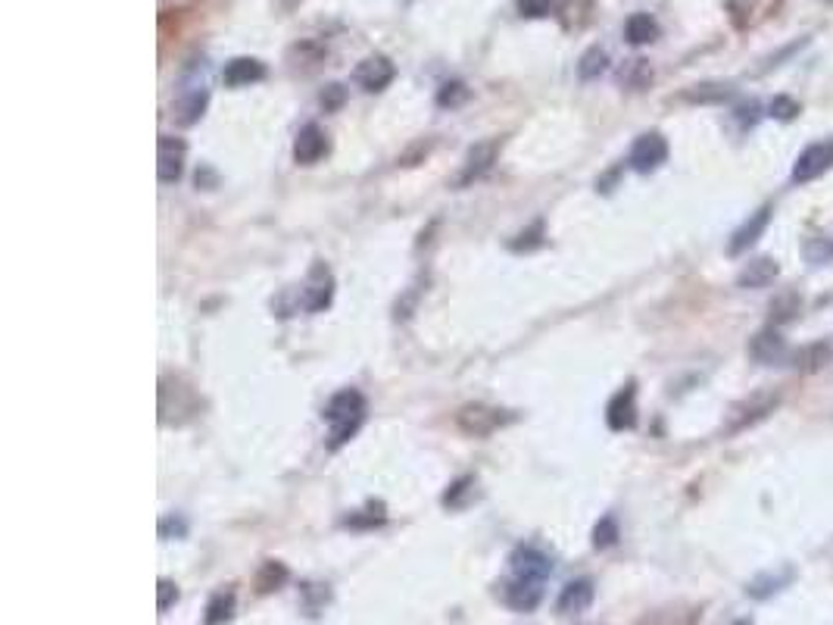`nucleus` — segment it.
I'll return each instance as SVG.
<instances>
[{
    "label": "nucleus",
    "mask_w": 833,
    "mask_h": 625,
    "mask_svg": "<svg viewBox=\"0 0 833 625\" xmlns=\"http://www.w3.org/2000/svg\"><path fill=\"white\" fill-rule=\"evenodd\" d=\"M322 419L328 423V447H343L359 431V425L365 423V398L356 388L341 391L328 400Z\"/></svg>",
    "instance_id": "obj_1"
},
{
    "label": "nucleus",
    "mask_w": 833,
    "mask_h": 625,
    "mask_svg": "<svg viewBox=\"0 0 833 625\" xmlns=\"http://www.w3.org/2000/svg\"><path fill=\"white\" fill-rule=\"evenodd\" d=\"M830 170H833V138H827V141L808 144V147L796 156L793 182H799V185L814 182V178H821Z\"/></svg>",
    "instance_id": "obj_2"
},
{
    "label": "nucleus",
    "mask_w": 833,
    "mask_h": 625,
    "mask_svg": "<svg viewBox=\"0 0 833 625\" xmlns=\"http://www.w3.org/2000/svg\"><path fill=\"white\" fill-rule=\"evenodd\" d=\"M627 160H631L633 172H643V176L646 172H656L668 160V141L659 131H646V135H640L637 141H633Z\"/></svg>",
    "instance_id": "obj_3"
},
{
    "label": "nucleus",
    "mask_w": 833,
    "mask_h": 625,
    "mask_svg": "<svg viewBox=\"0 0 833 625\" xmlns=\"http://www.w3.org/2000/svg\"><path fill=\"white\" fill-rule=\"evenodd\" d=\"M512 416H506L503 410H497V407H484V404H468L459 410L456 423L459 429L466 431V435H475V438H484L491 435V431H497L499 425H506Z\"/></svg>",
    "instance_id": "obj_4"
},
{
    "label": "nucleus",
    "mask_w": 833,
    "mask_h": 625,
    "mask_svg": "<svg viewBox=\"0 0 833 625\" xmlns=\"http://www.w3.org/2000/svg\"><path fill=\"white\" fill-rule=\"evenodd\" d=\"M185 156H188V144L175 135H160V147H156V176L162 185H175L185 172Z\"/></svg>",
    "instance_id": "obj_5"
},
{
    "label": "nucleus",
    "mask_w": 833,
    "mask_h": 625,
    "mask_svg": "<svg viewBox=\"0 0 833 625\" xmlns=\"http://www.w3.org/2000/svg\"><path fill=\"white\" fill-rule=\"evenodd\" d=\"M497 154H499V141H478L475 144V147L466 154V163H462V172H459V178H456L459 188H466V185L484 178L487 172L493 170V163H497Z\"/></svg>",
    "instance_id": "obj_6"
},
{
    "label": "nucleus",
    "mask_w": 833,
    "mask_h": 625,
    "mask_svg": "<svg viewBox=\"0 0 833 625\" xmlns=\"http://www.w3.org/2000/svg\"><path fill=\"white\" fill-rule=\"evenodd\" d=\"M499 594H503L506 606H512V610H518V613H530V610H537L543 600V581L512 575L509 581L499 585Z\"/></svg>",
    "instance_id": "obj_7"
},
{
    "label": "nucleus",
    "mask_w": 833,
    "mask_h": 625,
    "mask_svg": "<svg viewBox=\"0 0 833 625\" xmlns=\"http://www.w3.org/2000/svg\"><path fill=\"white\" fill-rule=\"evenodd\" d=\"M331 297H334V275L325 263H316L303 281V306L310 312H318L331 304Z\"/></svg>",
    "instance_id": "obj_8"
},
{
    "label": "nucleus",
    "mask_w": 833,
    "mask_h": 625,
    "mask_svg": "<svg viewBox=\"0 0 833 625\" xmlns=\"http://www.w3.org/2000/svg\"><path fill=\"white\" fill-rule=\"evenodd\" d=\"M394 75H397V69H394V63H390L388 57H368V59H362L359 66H356V72H353V78H356V85L362 88V91H368V94H378V91H384V88L394 82Z\"/></svg>",
    "instance_id": "obj_9"
},
{
    "label": "nucleus",
    "mask_w": 833,
    "mask_h": 625,
    "mask_svg": "<svg viewBox=\"0 0 833 625\" xmlns=\"http://www.w3.org/2000/svg\"><path fill=\"white\" fill-rule=\"evenodd\" d=\"M509 563H512V575H518V579L546 581V575L553 573V560L543 554L540 547H530V544L515 547L512 557H509Z\"/></svg>",
    "instance_id": "obj_10"
},
{
    "label": "nucleus",
    "mask_w": 833,
    "mask_h": 625,
    "mask_svg": "<svg viewBox=\"0 0 833 625\" xmlns=\"http://www.w3.org/2000/svg\"><path fill=\"white\" fill-rule=\"evenodd\" d=\"M606 423L612 431H625L637 425V384H625V388L609 400L606 407Z\"/></svg>",
    "instance_id": "obj_11"
},
{
    "label": "nucleus",
    "mask_w": 833,
    "mask_h": 625,
    "mask_svg": "<svg viewBox=\"0 0 833 625\" xmlns=\"http://www.w3.org/2000/svg\"><path fill=\"white\" fill-rule=\"evenodd\" d=\"M768 222H771V207L765 203V207H758L756 213L750 216V219L743 222V225L736 228L734 234H730V241H727V254L730 257H740V254H746V250L752 248V244L758 241L765 234V228H768Z\"/></svg>",
    "instance_id": "obj_12"
},
{
    "label": "nucleus",
    "mask_w": 833,
    "mask_h": 625,
    "mask_svg": "<svg viewBox=\"0 0 833 625\" xmlns=\"http://www.w3.org/2000/svg\"><path fill=\"white\" fill-rule=\"evenodd\" d=\"M325 154H328V135H325L316 123L303 125L297 141H294V160H297L300 166H312V163H318Z\"/></svg>",
    "instance_id": "obj_13"
},
{
    "label": "nucleus",
    "mask_w": 833,
    "mask_h": 625,
    "mask_svg": "<svg viewBox=\"0 0 833 625\" xmlns=\"http://www.w3.org/2000/svg\"><path fill=\"white\" fill-rule=\"evenodd\" d=\"M750 357L762 366H777L787 360V341H783V335L777 328H762L758 335H752Z\"/></svg>",
    "instance_id": "obj_14"
},
{
    "label": "nucleus",
    "mask_w": 833,
    "mask_h": 625,
    "mask_svg": "<svg viewBox=\"0 0 833 625\" xmlns=\"http://www.w3.org/2000/svg\"><path fill=\"white\" fill-rule=\"evenodd\" d=\"M222 78H225V85H228V88L256 85V82H263V78H265V66L259 63L256 57H234L232 63L225 66Z\"/></svg>",
    "instance_id": "obj_15"
},
{
    "label": "nucleus",
    "mask_w": 833,
    "mask_h": 625,
    "mask_svg": "<svg viewBox=\"0 0 833 625\" xmlns=\"http://www.w3.org/2000/svg\"><path fill=\"white\" fill-rule=\"evenodd\" d=\"M207 104H209V91L203 85H194V88H188V91L181 94V98L172 104V110H175L172 116L178 119V125H194L197 119L203 116Z\"/></svg>",
    "instance_id": "obj_16"
},
{
    "label": "nucleus",
    "mask_w": 833,
    "mask_h": 625,
    "mask_svg": "<svg viewBox=\"0 0 833 625\" xmlns=\"http://www.w3.org/2000/svg\"><path fill=\"white\" fill-rule=\"evenodd\" d=\"M796 579V569L793 566H783V569H774V573H762L756 575V579L750 581V588H746V594L756 600H768L774 597L777 591H783V588H790Z\"/></svg>",
    "instance_id": "obj_17"
},
{
    "label": "nucleus",
    "mask_w": 833,
    "mask_h": 625,
    "mask_svg": "<svg viewBox=\"0 0 833 625\" xmlns=\"http://www.w3.org/2000/svg\"><path fill=\"white\" fill-rule=\"evenodd\" d=\"M593 581L590 579H578V581H569V585L562 588V594H559V613L562 616H575V613H584L590 604H593Z\"/></svg>",
    "instance_id": "obj_18"
},
{
    "label": "nucleus",
    "mask_w": 833,
    "mask_h": 625,
    "mask_svg": "<svg viewBox=\"0 0 833 625\" xmlns=\"http://www.w3.org/2000/svg\"><path fill=\"white\" fill-rule=\"evenodd\" d=\"M774 407H777V398H774V394H768V398H752V400H746V404H740L734 413H730L727 429H730V431L746 429V425H752V423H758V419L768 416V413L774 410Z\"/></svg>",
    "instance_id": "obj_19"
},
{
    "label": "nucleus",
    "mask_w": 833,
    "mask_h": 625,
    "mask_svg": "<svg viewBox=\"0 0 833 625\" xmlns=\"http://www.w3.org/2000/svg\"><path fill=\"white\" fill-rule=\"evenodd\" d=\"M777 275H781V266H777L771 257H756L752 263H746L743 273L736 275V285L740 288H768Z\"/></svg>",
    "instance_id": "obj_20"
},
{
    "label": "nucleus",
    "mask_w": 833,
    "mask_h": 625,
    "mask_svg": "<svg viewBox=\"0 0 833 625\" xmlns=\"http://www.w3.org/2000/svg\"><path fill=\"white\" fill-rule=\"evenodd\" d=\"M625 38L637 47L653 44V41L659 38V22H656L649 13H633L631 20L625 22Z\"/></svg>",
    "instance_id": "obj_21"
},
{
    "label": "nucleus",
    "mask_w": 833,
    "mask_h": 625,
    "mask_svg": "<svg viewBox=\"0 0 833 625\" xmlns=\"http://www.w3.org/2000/svg\"><path fill=\"white\" fill-rule=\"evenodd\" d=\"M234 616V591H216L207 604L203 613V622L207 625H225Z\"/></svg>",
    "instance_id": "obj_22"
},
{
    "label": "nucleus",
    "mask_w": 833,
    "mask_h": 625,
    "mask_svg": "<svg viewBox=\"0 0 833 625\" xmlns=\"http://www.w3.org/2000/svg\"><path fill=\"white\" fill-rule=\"evenodd\" d=\"M699 613L687 610V606H665V610H656L649 616L640 619V625H693Z\"/></svg>",
    "instance_id": "obj_23"
},
{
    "label": "nucleus",
    "mask_w": 833,
    "mask_h": 625,
    "mask_svg": "<svg viewBox=\"0 0 833 625\" xmlns=\"http://www.w3.org/2000/svg\"><path fill=\"white\" fill-rule=\"evenodd\" d=\"M287 581V566L278 560H265L263 569L256 573V591L259 594H269V591H278V588Z\"/></svg>",
    "instance_id": "obj_24"
},
{
    "label": "nucleus",
    "mask_w": 833,
    "mask_h": 625,
    "mask_svg": "<svg viewBox=\"0 0 833 625\" xmlns=\"http://www.w3.org/2000/svg\"><path fill=\"white\" fill-rule=\"evenodd\" d=\"M609 66V53L602 51V47H590V51H584V57L578 59V75L584 78V82H593V78H600L602 72H606Z\"/></svg>",
    "instance_id": "obj_25"
},
{
    "label": "nucleus",
    "mask_w": 833,
    "mask_h": 625,
    "mask_svg": "<svg viewBox=\"0 0 833 625\" xmlns=\"http://www.w3.org/2000/svg\"><path fill=\"white\" fill-rule=\"evenodd\" d=\"M727 98H734V85H724V82H705L687 94V100H696V104H721Z\"/></svg>",
    "instance_id": "obj_26"
},
{
    "label": "nucleus",
    "mask_w": 833,
    "mask_h": 625,
    "mask_svg": "<svg viewBox=\"0 0 833 625\" xmlns=\"http://www.w3.org/2000/svg\"><path fill=\"white\" fill-rule=\"evenodd\" d=\"M475 479L472 476H466V479H459V482H452L450 485V491L444 494V507H450V510H462L466 507L468 501L475 497Z\"/></svg>",
    "instance_id": "obj_27"
},
{
    "label": "nucleus",
    "mask_w": 833,
    "mask_h": 625,
    "mask_svg": "<svg viewBox=\"0 0 833 625\" xmlns=\"http://www.w3.org/2000/svg\"><path fill=\"white\" fill-rule=\"evenodd\" d=\"M384 519H388V513H384V503H368L365 510H359V513H350V516H347V526H353V528H372V526H381Z\"/></svg>",
    "instance_id": "obj_28"
},
{
    "label": "nucleus",
    "mask_w": 833,
    "mask_h": 625,
    "mask_svg": "<svg viewBox=\"0 0 833 625\" xmlns=\"http://www.w3.org/2000/svg\"><path fill=\"white\" fill-rule=\"evenodd\" d=\"M649 78H653V69H649L646 59H633V63L627 66V72H621V82L631 85L633 91H643V88L649 85Z\"/></svg>",
    "instance_id": "obj_29"
},
{
    "label": "nucleus",
    "mask_w": 833,
    "mask_h": 625,
    "mask_svg": "<svg viewBox=\"0 0 833 625\" xmlns=\"http://www.w3.org/2000/svg\"><path fill=\"white\" fill-rule=\"evenodd\" d=\"M615 541H618V522H615L612 516H602L593 528V547L596 550H606V547H612Z\"/></svg>",
    "instance_id": "obj_30"
},
{
    "label": "nucleus",
    "mask_w": 833,
    "mask_h": 625,
    "mask_svg": "<svg viewBox=\"0 0 833 625\" xmlns=\"http://www.w3.org/2000/svg\"><path fill=\"white\" fill-rule=\"evenodd\" d=\"M466 98H468V88L462 85V82H446V85H440V91H437V107H459V104H466Z\"/></svg>",
    "instance_id": "obj_31"
},
{
    "label": "nucleus",
    "mask_w": 833,
    "mask_h": 625,
    "mask_svg": "<svg viewBox=\"0 0 833 625\" xmlns=\"http://www.w3.org/2000/svg\"><path fill=\"white\" fill-rule=\"evenodd\" d=\"M175 604H178V585L169 579H160L156 581V610L166 613L169 606H175Z\"/></svg>",
    "instance_id": "obj_32"
},
{
    "label": "nucleus",
    "mask_w": 833,
    "mask_h": 625,
    "mask_svg": "<svg viewBox=\"0 0 833 625\" xmlns=\"http://www.w3.org/2000/svg\"><path fill=\"white\" fill-rule=\"evenodd\" d=\"M518 13L524 20H543L553 13V0H518Z\"/></svg>",
    "instance_id": "obj_33"
},
{
    "label": "nucleus",
    "mask_w": 833,
    "mask_h": 625,
    "mask_svg": "<svg viewBox=\"0 0 833 625\" xmlns=\"http://www.w3.org/2000/svg\"><path fill=\"white\" fill-rule=\"evenodd\" d=\"M543 244V222H534L528 232L518 234V241H512V250H534Z\"/></svg>",
    "instance_id": "obj_34"
},
{
    "label": "nucleus",
    "mask_w": 833,
    "mask_h": 625,
    "mask_svg": "<svg viewBox=\"0 0 833 625\" xmlns=\"http://www.w3.org/2000/svg\"><path fill=\"white\" fill-rule=\"evenodd\" d=\"M185 534H188V522L181 519V516H166V519H160V538L162 541L185 538Z\"/></svg>",
    "instance_id": "obj_35"
},
{
    "label": "nucleus",
    "mask_w": 833,
    "mask_h": 625,
    "mask_svg": "<svg viewBox=\"0 0 833 625\" xmlns=\"http://www.w3.org/2000/svg\"><path fill=\"white\" fill-rule=\"evenodd\" d=\"M799 360H802L799 366H808V369H818V366L830 363V347H827V344H812L805 353H802Z\"/></svg>",
    "instance_id": "obj_36"
},
{
    "label": "nucleus",
    "mask_w": 833,
    "mask_h": 625,
    "mask_svg": "<svg viewBox=\"0 0 833 625\" xmlns=\"http://www.w3.org/2000/svg\"><path fill=\"white\" fill-rule=\"evenodd\" d=\"M768 113H771L774 119H796V113H799V104H796L793 98H787V94H783V98H774V104H771Z\"/></svg>",
    "instance_id": "obj_37"
},
{
    "label": "nucleus",
    "mask_w": 833,
    "mask_h": 625,
    "mask_svg": "<svg viewBox=\"0 0 833 625\" xmlns=\"http://www.w3.org/2000/svg\"><path fill=\"white\" fill-rule=\"evenodd\" d=\"M318 100H322L325 110H337V107L343 104V85H328Z\"/></svg>",
    "instance_id": "obj_38"
},
{
    "label": "nucleus",
    "mask_w": 833,
    "mask_h": 625,
    "mask_svg": "<svg viewBox=\"0 0 833 625\" xmlns=\"http://www.w3.org/2000/svg\"><path fill=\"white\" fill-rule=\"evenodd\" d=\"M736 119H740V125H743V129H750V125L758 119V104H752V100H750V104H743L740 110H736Z\"/></svg>",
    "instance_id": "obj_39"
},
{
    "label": "nucleus",
    "mask_w": 833,
    "mask_h": 625,
    "mask_svg": "<svg viewBox=\"0 0 833 625\" xmlns=\"http://www.w3.org/2000/svg\"><path fill=\"white\" fill-rule=\"evenodd\" d=\"M306 0H275V7L281 10V13H294V10L303 7Z\"/></svg>",
    "instance_id": "obj_40"
},
{
    "label": "nucleus",
    "mask_w": 833,
    "mask_h": 625,
    "mask_svg": "<svg viewBox=\"0 0 833 625\" xmlns=\"http://www.w3.org/2000/svg\"><path fill=\"white\" fill-rule=\"evenodd\" d=\"M734 625H752V622H750V619H736Z\"/></svg>",
    "instance_id": "obj_41"
}]
</instances>
